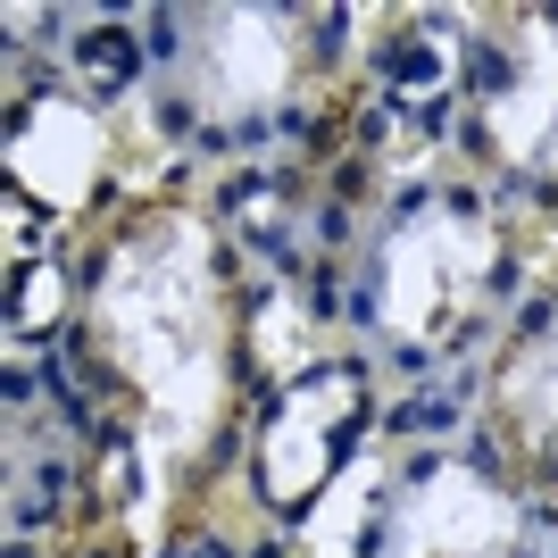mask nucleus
I'll list each match as a JSON object with an SVG mask.
<instances>
[{
    "label": "nucleus",
    "mask_w": 558,
    "mask_h": 558,
    "mask_svg": "<svg viewBox=\"0 0 558 558\" xmlns=\"http://www.w3.org/2000/svg\"><path fill=\"white\" fill-rule=\"evenodd\" d=\"M492 258H500V233L466 209H417L409 226L384 242V267H375V308H384V333L392 342H425V333L459 317L475 292H484Z\"/></svg>",
    "instance_id": "obj_2"
},
{
    "label": "nucleus",
    "mask_w": 558,
    "mask_h": 558,
    "mask_svg": "<svg viewBox=\"0 0 558 558\" xmlns=\"http://www.w3.org/2000/svg\"><path fill=\"white\" fill-rule=\"evenodd\" d=\"M9 167L43 209H84L100 167H109V125L84 100H34V117L9 142Z\"/></svg>",
    "instance_id": "obj_5"
},
{
    "label": "nucleus",
    "mask_w": 558,
    "mask_h": 558,
    "mask_svg": "<svg viewBox=\"0 0 558 558\" xmlns=\"http://www.w3.org/2000/svg\"><path fill=\"white\" fill-rule=\"evenodd\" d=\"M375 484H384V459L367 450V459H359L342 484H333L326 509L308 517V550H317V558H350V525H359V509H367V492H375Z\"/></svg>",
    "instance_id": "obj_9"
},
{
    "label": "nucleus",
    "mask_w": 558,
    "mask_h": 558,
    "mask_svg": "<svg viewBox=\"0 0 558 558\" xmlns=\"http://www.w3.org/2000/svg\"><path fill=\"white\" fill-rule=\"evenodd\" d=\"M93 333L117 359V375L142 392V475H150V509L167 500L175 466L209 450L226 417V301H217V233L192 209L142 217L109 251L93 283Z\"/></svg>",
    "instance_id": "obj_1"
},
{
    "label": "nucleus",
    "mask_w": 558,
    "mask_h": 558,
    "mask_svg": "<svg viewBox=\"0 0 558 558\" xmlns=\"http://www.w3.org/2000/svg\"><path fill=\"white\" fill-rule=\"evenodd\" d=\"M301 34L283 9H201L184 43V93L209 117H251L292 93Z\"/></svg>",
    "instance_id": "obj_3"
},
{
    "label": "nucleus",
    "mask_w": 558,
    "mask_h": 558,
    "mask_svg": "<svg viewBox=\"0 0 558 558\" xmlns=\"http://www.w3.org/2000/svg\"><path fill=\"white\" fill-rule=\"evenodd\" d=\"M492 142L517 167L550 159V142H558V25H542V17L517 25V75L492 100Z\"/></svg>",
    "instance_id": "obj_7"
},
{
    "label": "nucleus",
    "mask_w": 558,
    "mask_h": 558,
    "mask_svg": "<svg viewBox=\"0 0 558 558\" xmlns=\"http://www.w3.org/2000/svg\"><path fill=\"white\" fill-rule=\"evenodd\" d=\"M500 409L525 442H558V317L517 350V367L500 375Z\"/></svg>",
    "instance_id": "obj_8"
},
{
    "label": "nucleus",
    "mask_w": 558,
    "mask_h": 558,
    "mask_svg": "<svg viewBox=\"0 0 558 558\" xmlns=\"http://www.w3.org/2000/svg\"><path fill=\"white\" fill-rule=\"evenodd\" d=\"M509 542H517L509 492L450 459L434 475H417L409 500H392V525H384L375 558H500Z\"/></svg>",
    "instance_id": "obj_4"
},
{
    "label": "nucleus",
    "mask_w": 558,
    "mask_h": 558,
    "mask_svg": "<svg viewBox=\"0 0 558 558\" xmlns=\"http://www.w3.org/2000/svg\"><path fill=\"white\" fill-rule=\"evenodd\" d=\"M350 400L359 384L350 375H326V384H308L301 400H283V417L267 425V442H258V484L276 509H301L308 492L326 484V459H333V417H350Z\"/></svg>",
    "instance_id": "obj_6"
}]
</instances>
